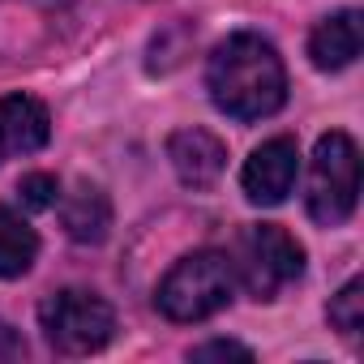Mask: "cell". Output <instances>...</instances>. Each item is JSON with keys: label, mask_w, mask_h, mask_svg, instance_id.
I'll use <instances>...</instances> for the list:
<instances>
[{"label": "cell", "mask_w": 364, "mask_h": 364, "mask_svg": "<svg viewBox=\"0 0 364 364\" xmlns=\"http://www.w3.org/2000/svg\"><path fill=\"white\" fill-rule=\"evenodd\" d=\"M206 90L232 120H266L287 103V69L270 39L253 31L228 35L206 65Z\"/></svg>", "instance_id": "obj_1"}, {"label": "cell", "mask_w": 364, "mask_h": 364, "mask_svg": "<svg viewBox=\"0 0 364 364\" xmlns=\"http://www.w3.org/2000/svg\"><path fill=\"white\" fill-rule=\"evenodd\" d=\"M232 291H236V274H232L228 253L198 249L189 257H180L163 274V283L154 291V304L171 321H206V317H215L232 304Z\"/></svg>", "instance_id": "obj_2"}, {"label": "cell", "mask_w": 364, "mask_h": 364, "mask_svg": "<svg viewBox=\"0 0 364 364\" xmlns=\"http://www.w3.org/2000/svg\"><path fill=\"white\" fill-rule=\"evenodd\" d=\"M228 262H232L236 283L253 300H274L287 283H296L304 274V249L279 223H249V228H240Z\"/></svg>", "instance_id": "obj_3"}, {"label": "cell", "mask_w": 364, "mask_h": 364, "mask_svg": "<svg viewBox=\"0 0 364 364\" xmlns=\"http://www.w3.org/2000/svg\"><path fill=\"white\" fill-rule=\"evenodd\" d=\"M360 202V150L347 133H326L317 137V150L309 159V185H304V206L309 219L321 228H338L351 219Z\"/></svg>", "instance_id": "obj_4"}, {"label": "cell", "mask_w": 364, "mask_h": 364, "mask_svg": "<svg viewBox=\"0 0 364 364\" xmlns=\"http://www.w3.org/2000/svg\"><path fill=\"white\" fill-rule=\"evenodd\" d=\"M39 326L48 334V343L65 355H90L99 347L112 343L116 334V313L103 296L86 291V287H60L52 296H43L39 304Z\"/></svg>", "instance_id": "obj_5"}, {"label": "cell", "mask_w": 364, "mask_h": 364, "mask_svg": "<svg viewBox=\"0 0 364 364\" xmlns=\"http://www.w3.org/2000/svg\"><path fill=\"white\" fill-rule=\"evenodd\" d=\"M296 171H300V146H296V137H270V141H262L245 159V171H240L245 198L253 206H279L291 193V185H296Z\"/></svg>", "instance_id": "obj_6"}, {"label": "cell", "mask_w": 364, "mask_h": 364, "mask_svg": "<svg viewBox=\"0 0 364 364\" xmlns=\"http://www.w3.org/2000/svg\"><path fill=\"white\" fill-rule=\"evenodd\" d=\"M52 137V116L35 95H5L0 99V163L43 150Z\"/></svg>", "instance_id": "obj_7"}, {"label": "cell", "mask_w": 364, "mask_h": 364, "mask_svg": "<svg viewBox=\"0 0 364 364\" xmlns=\"http://www.w3.org/2000/svg\"><path fill=\"white\" fill-rule=\"evenodd\" d=\"M167 159L189 189H210L228 167V146L206 129H176L167 137Z\"/></svg>", "instance_id": "obj_8"}, {"label": "cell", "mask_w": 364, "mask_h": 364, "mask_svg": "<svg viewBox=\"0 0 364 364\" xmlns=\"http://www.w3.org/2000/svg\"><path fill=\"white\" fill-rule=\"evenodd\" d=\"M360 56V14L355 9H338L326 22H317V31L309 35V60L326 73L347 69Z\"/></svg>", "instance_id": "obj_9"}, {"label": "cell", "mask_w": 364, "mask_h": 364, "mask_svg": "<svg viewBox=\"0 0 364 364\" xmlns=\"http://www.w3.org/2000/svg\"><path fill=\"white\" fill-rule=\"evenodd\" d=\"M60 219H65V232L77 245H99V240H107V228H112V202H107L103 189L77 185L60 202Z\"/></svg>", "instance_id": "obj_10"}, {"label": "cell", "mask_w": 364, "mask_h": 364, "mask_svg": "<svg viewBox=\"0 0 364 364\" xmlns=\"http://www.w3.org/2000/svg\"><path fill=\"white\" fill-rule=\"evenodd\" d=\"M35 257H39L35 228L9 206H0V279H22L35 266Z\"/></svg>", "instance_id": "obj_11"}, {"label": "cell", "mask_w": 364, "mask_h": 364, "mask_svg": "<svg viewBox=\"0 0 364 364\" xmlns=\"http://www.w3.org/2000/svg\"><path fill=\"white\" fill-rule=\"evenodd\" d=\"M326 317H330V326H334L343 338H360V330H364V283L351 279V283L330 300Z\"/></svg>", "instance_id": "obj_12"}, {"label": "cell", "mask_w": 364, "mask_h": 364, "mask_svg": "<svg viewBox=\"0 0 364 364\" xmlns=\"http://www.w3.org/2000/svg\"><path fill=\"white\" fill-rule=\"evenodd\" d=\"M18 193H22V206L26 210H52L60 202V180L48 176V171H31L22 185H18Z\"/></svg>", "instance_id": "obj_13"}, {"label": "cell", "mask_w": 364, "mask_h": 364, "mask_svg": "<svg viewBox=\"0 0 364 364\" xmlns=\"http://www.w3.org/2000/svg\"><path fill=\"white\" fill-rule=\"evenodd\" d=\"M215 355L253 360V351H249V347H240V343H232V338H215V343H206V347H198V351H193V360H215Z\"/></svg>", "instance_id": "obj_14"}, {"label": "cell", "mask_w": 364, "mask_h": 364, "mask_svg": "<svg viewBox=\"0 0 364 364\" xmlns=\"http://www.w3.org/2000/svg\"><path fill=\"white\" fill-rule=\"evenodd\" d=\"M26 355V338L14 326H0V360H22Z\"/></svg>", "instance_id": "obj_15"}]
</instances>
